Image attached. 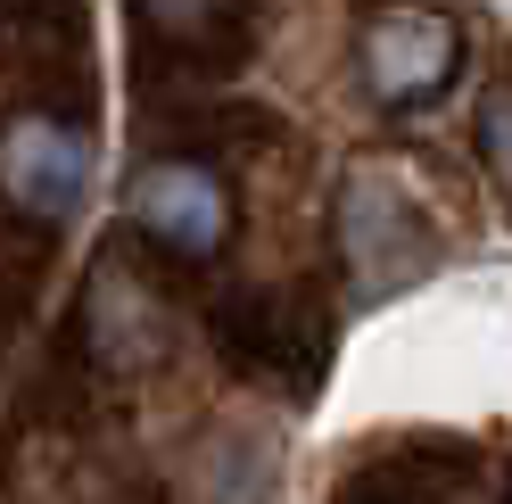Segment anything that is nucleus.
<instances>
[{"label": "nucleus", "instance_id": "obj_1", "mask_svg": "<svg viewBox=\"0 0 512 504\" xmlns=\"http://www.w3.org/2000/svg\"><path fill=\"white\" fill-rule=\"evenodd\" d=\"M339 257L356 298H397L438 265V224L430 199L413 191L397 166H356L339 182Z\"/></svg>", "mask_w": 512, "mask_h": 504}, {"label": "nucleus", "instance_id": "obj_2", "mask_svg": "<svg viewBox=\"0 0 512 504\" xmlns=\"http://www.w3.org/2000/svg\"><path fill=\"white\" fill-rule=\"evenodd\" d=\"M463 67V25L438 9V0H380V9H364L356 25V75L380 108H430L446 83H455Z\"/></svg>", "mask_w": 512, "mask_h": 504}, {"label": "nucleus", "instance_id": "obj_3", "mask_svg": "<svg viewBox=\"0 0 512 504\" xmlns=\"http://www.w3.org/2000/svg\"><path fill=\"white\" fill-rule=\"evenodd\" d=\"M124 215H133V232L157 248V257L215 265L223 240H232V182H223L215 166H199V157H157V166L133 174Z\"/></svg>", "mask_w": 512, "mask_h": 504}, {"label": "nucleus", "instance_id": "obj_4", "mask_svg": "<svg viewBox=\"0 0 512 504\" xmlns=\"http://www.w3.org/2000/svg\"><path fill=\"white\" fill-rule=\"evenodd\" d=\"M91 182V141L58 116H17L0 133V199L34 224H67Z\"/></svg>", "mask_w": 512, "mask_h": 504}, {"label": "nucleus", "instance_id": "obj_5", "mask_svg": "<svg viewBox=\"0 0 512 504\" xmlns=\"http://www.w3.org/2000/svg\"><path fill=\"white\" fill-rule=\"evenodd\" d=\"M479 157H488L496 191L512 199V83H496L488 100H479Z\"/></svg>", "mask_w": 512, "mask_h": 504}, {"label": "nucleus", "instance_id": "obj_6", "mask_svg": "<svg viewBox=\"0 0 512 504\" xmlns=\"http://www.w3.org/2000/svg\"><path fill=\"white\" fill-rule=\"evenodd\" d=\"M149 9H157V25H174V34H190V25H199V17L215 9V0H149Z\"/></svg>", "mask_w": 512, "mask_h": 504}]
</instances>
